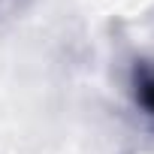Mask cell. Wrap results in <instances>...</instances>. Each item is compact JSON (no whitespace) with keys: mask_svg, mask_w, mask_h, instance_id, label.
Instances as JSON below:
<instances>
[{"mask_svg":"<svg viewBox=\"0 0 154 154\" xmlns=\"http://www.w3.org/2000/svg\"><path fill=\"white\" fill-rule=\"evenodd\" d=\"M130 94L136 109L154 124V60L142 57L130 69Z\"/></svg>","mask_w":154,"mask_h":154,"instance_id":"1","label":"cell"},{"mask_svg":"<svg viewBox=\"0 0 154 154\" xmlns=\"http://www.w3.org/2000/svg\"><path fill=\"white\" fill-rule=\"evenodd\" d=\"M27 3H30V0H0V24H6L15 15H21Z\"/></svg>","mask_w":154,"mask_h":154,"instance_id":"2","label":"cell"}]
</instances>
